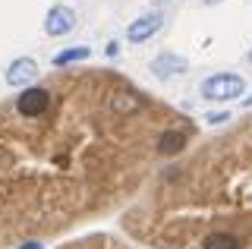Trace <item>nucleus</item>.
Listing matches in <instances>:
<instances>
[{
    "label": "nucleus",
    "mask_w": 252,
    "mask_h": 249,
    "mask_svg": "<svg viewBox=\"0 0 252 249\" xmlns=\"http://www.w3.org/2000/svg\"><path fill=\"white\" fill-rule=\"evenodd\" d=\"M205 120H208L211 126H218V123H227V120H230V111H218V114H208Z\"/></svg>",
    "instance_id": "nucleus-11"
},
{
    "label": "nucleus",
    "mask_w": 252,
    "mask_h": 249,
    "mask_svg": "<svg viewBox=\"0 0 252 249\" xmlns=\"http://www.w3.org/2000/svg\"><path fill=\"white\" fill-rule=\"evenodd\" d=\"M51 104V92L44 89H26L19 98H16V111L22 117H41Z\"/></svg>",
    "instance_id": "nucleus-5"
},
{
    "label": "nucleus",
    "mask_w": 252,
    "mask_h": 249,
    "mask_svg": "<svg viewBox=\"0 0 252 249\" xmlns=\"http://www.w3.org/2000/svg\"><path fill=\"white\" fill-rule=\"evenodd\" d=\"M202 3H205V6H218L220 0H202Z\"/></svg>",
    "instance_id": "nucleus-14"
},
{
    "label": "nucleus",
    "mask_w": 252,
    "mask_h": 249,
    "mask_svg": "<svg viewBox=\"0 0 252 249\" xmlns=\"http://www.w3.org/2000/svg\"><path fill=\"white\" fill-rule=\"evenodd\" d=\"M243 107H252V98H246V101H243Z\"/></svg>",
    "instance_id": "nucleus-16"
},
{
    "label": "nucleus",
    "mask_w": 252,
    "mask_h": 249,
    "mask_svg": "<svg viewBox=\"0 0 252 249\" xmlns=\"http://www.w3.org/2000/svg\"><path fill=\"white\" fill-rule=\"evenodd\" d=\"M107 54H110V57H117V54H120V44L110 41V44H107Z\"/></svg>",
    "instance_id": "nucleus-12"
},
{
    "label": "nucleus",
    "mask_w": 252,
    "mask_h": 249,
    "mask_svg": "<svg viewBox=\"0 0 252 249\" xmlns=\"http://www.w3.org/2000/svg\"><path fill=\"white\" fill-rule=\"evenodd\" d=\"M161 26H164V16H161V13H145V16H139L136 22H129L126 38H129L132 44H142V41H148L152 35L161 32Z\"/></svg>",
    "instance_id": "nucleus-4"
},
{
    "label": "nucleus",
    "mask_w": 252,
    "mask_h": 249,
    "mask_svg": "<svg viewBox=\"0 0 252 249\" xmlns=\"http://www.w3.org/2000/svg\"><path fill=\"white\" fill-rule=\"evenodd\" d=\"M35 76H38V63L32 57H19V60H13V63L6 66V85H13V89L32 82Z\"/></svg>",
    "instance_id": "nucleus-6"
},
{
    "label": "nucleus",
    "mask_w": 252,
    "mask_h": 249,
    "mask_svg": "<svg viewBox=\"0 0 252 249\" xmlns=\"http://www.w3.org/2000/svg\"><path fill=\"white\" fill-rule=\"evenodd\" d=\"M249 63H252V51H249Z\"/></svg>",
    "instance_id": "nucleus-17"
},
{
    "label": "nucleus",
    "mask_w": 252,
    "mask_h": 249,
    "mask_svg": "<svg viewBox=\"0 0 252 249\" xmlns=\"http://www.w3.org/2000/svg\"><path fill=\"white\" fill-rule=\"evenodd\" d=\"M89 48H69V51H60L54 57V66H66V63H76V60H89Z\"/></svg>",
    "instance_id": "nucleus-10"
},
{
    "label": "nucleus",
    "mask_w": 252,
    "mask_h": 249,
    "mask_svg": "<svg viewBox=\"0 0 252 249\" xmlns=\"http://www.w3.org/2000/svg\"><path fill=\"white\" fill-rule=\"evenodd\" d=\"M243 89H246V82H243L240 76H233V73H215V76H208V79L202 82V95L208 98V101L240 98Z\"/></svg>",
    "instance_id": "nucleus-1"
},
{
    "label": "nucleus",
    "mask_w": 252,
    "mask_h": 249,
    "mask_svg": "<svg viewBox=\"0 0 252 249\" xmlns=\"http://www.w3.org/2000/svg\"><path fill=\"white\" fill-rule=\"evenodd\" d=\"M186 69H189V60L180 57V54H170V51L158 54L152 60V73H155V79H161V82L173 79V76H183Z\"/></svg>",
    "instance_id": "nucleus-2"
},
{
    "label": "nucleus",
    "mask_w": 252,
    "mask_h": 249,
    "mask_svg": "<svg viewBox=\"0 0 252 249\" xmlns=\"http://www.w3.org/2000/svg\"><path fill=\"white\" fill-rule=\"evenodd\" d=\"M152 3H155V6H164V3H167V0H152Z\"/></svg>",
    "instance_id": "nucleus-15"
},
{
    "label": "nucleus",
    "mask_w": 252,
    "mask_h": 249,
    "mask_svg": "<svg viewBox=\"0 0 252 249\" xmlns=\"http://www.w3.org/2000/svg\"><path fill=\"white\" fill-rule=\"evenodd\" d=\"M110 107H114L117 114H136L139 107H142V101L126 92V95H114V98H110Z\"/></svg>",
    "instance_id": "nucleus-9"
},
{
    "label": "nucleus",
    "mask_w": 252,
    "mask_h": 249,
    "mask_svg": "<svg viewBox=\"0 0 252 249\" xmlns=\"http://www.w3.org/2000/svg\"><path fill=\"white\" fill-rule=\"evenodd\" d=\"M183 145H186V136L177 133V129H164V133L158 136V152L161 155H177Z\"/></svg>",
    "instance_id": "nucleus-7"
},
{
    "label": "nucleus",
    "mask_w": 252,
    "mask_h": 249,
    "mask_svg": "<svg viewBox=\"0 0 252 249\" xmlns=\"http://www.w3.org/2000/svg\"><path fill=\"white\" fill-rule=\"evenodd\" d=\"M19 249H44V246H41V243H35V240H32V243H22Z\"/></svg>",
    "instance_id": "nucleus-13"
},
{
    "label": "nucleus",
    "mask_w": 252,
    "mask_h": 249,
    "mask_svg": "<svg viewBox=\"0 0 252 249\" xmlns=\"http://www.w3.org/2000/svg\"><path fill=\"white\" fill-rule=\"evenodd\" d=\"M73 29H76V13L63 3L51 6V13H47V19H44V32L51 38H57V35H69Z\"/></svg>",
    "instance_id": "nucleus-3"
},
{
    "label": "nucleus",
    "mask_w": 252,
    "mask_h": 249,
    "mask_svg": "<svg viewBox=\"0 0 252 249\" xmlns=\"http://www.w3.org/2000/svg\"><path fill=\"white\" fill-rule=\"evenodd\" d=\"M202 249H240V240H236L233 233L218 230V233H208V237L202 240Z\"/></svg>",
    "instance_id": "nucleus-8"
}]
</instances>
